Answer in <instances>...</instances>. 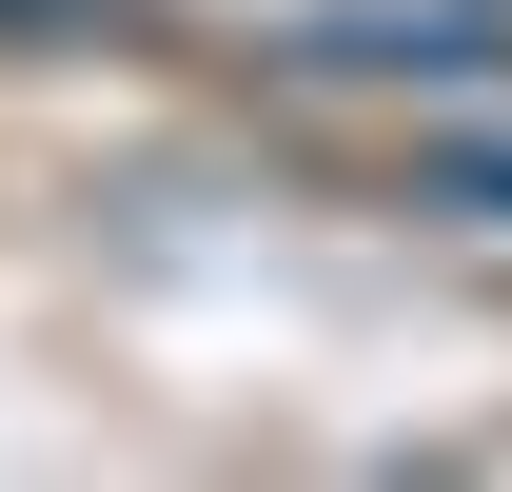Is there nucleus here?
<instances>
[{
    "mask_svg": "<svg viewBox=\"0 0 512 492\" xmlns=\"http://www.w3.org/2000/svg\"><path fill=\"white\" fill-rule=\"evenodd\" d=\"M434 197H473V217H512V158H434Z\"/></svg>",
    "mask_w": 512,
    "mask_h": 492,
    "instance_id": "1",
    "label": "nucleus"
}]
</instances>
